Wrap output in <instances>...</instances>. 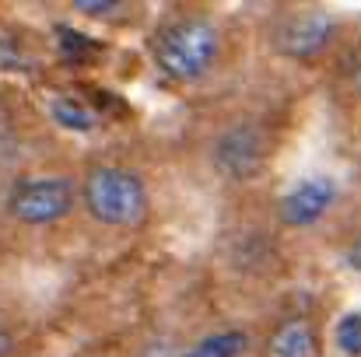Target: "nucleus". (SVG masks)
<instances>
[{"mask_svg":"<svg viewBox=\"0 0 361 357\" xmlns=\"http://www.w3.org/2000/svg\"><path fill=\"white\" fill-rule=\"evenodd\" d=\"M151 60L172 84H197L225 60V25L211 11H172L151 32Z\"/></svg>","mask_w":361,"mask_h":357,"instance_id":"obj_1","label":"nucleus"},{"mask_svg":"<svg viewBox=\"0 0 361 357\" xmlns=\"http://www.w3.org/2000/svg\"><path fill=\"white\" fill-rule=\"evenodd\" d=\"M78 200L85 203L92 221L113 232H140L151 218V189L144 175L120 161L88 165L78 186Z\"/></svg>","mask_w":361,"mask_h":357,"instance_id":"obj_2","label":"nucleus"},{"mask_svg":"<svg viewBox=\"0 0 361 357\" xmlns=\"http://www.w3.org/2000/svg\"><path fill=\"white\" fill-rule=\"evenodd\" d=\"M207 158L218 179L245 186V182H256L270 168L274 137L259 119H232L211 137Z\"/></svg>","mask_w":361,"mask_h":357,"instance_id":"obj_3","label":"nucleus"},{"mask_svg":"<svg viewBox=\"0 0 361 357\" xmlns=\"http://www.w3.org/2000/svg\"><path fill=\"white\" fill-rule=\"evenodd\" d=\"M337 35H341V21L323 7L281 11L267 28L270 49L284 60H295V63H316L319 56H326L334 49Z\"/></svg>","mask_w":361,"mask_h":357,"instance_id":"obj_4","label":"nucleus"},{"mask_svg":"<svg viewBox=\"0 0 361 357\" xmlns=\"http://www.w3.org/2000/svg\"><path fill=\"white\" fill-rule=\"evenodd\" d=\"M78 186L67 175H32L7 193V214L25 228H53L78 207Z\"/></svg>","mask_w":361,"mask_h":357,"instance_id":"obj_5","label":"nucleus"},{"mask_svg":"<svg viewBox=\"0 0 361 357\" xmlns=\"http://www.w3.org/2000/svg\"><path fill=\"white\" fill-rule=\"evenodd\" d=\"M337 200H341V182L330 172H309L281 193L277 221H281V228H291V232L316 228L319 221H326L334 214Z\"/></svg>","mask_w":361,"mask_h":357,"instance_id":"obj_6","label":"nucleus"},{"mask_svg":"<svg viewBox=\"0 0 361 357\" xmlns=\"http://www.w3.org/2000/svg\"><path fill=\"white\" fill-rule=\"evenodd\" d=\"M259 357H323L319 322L305 312H291L277 319L259 344Z\"/></svg>","mask_w":361,"mask_h":357,"instance_id":"obj_7","label":"nucleus"},{"mask_svg":"<svg viewBox=\"0 0 361 357\" xmlns=\"http://www.w3.org/2000/svg\"><path fill=\"white\" fill-rule=\"evenodd\" d=\"M252 347V337L249 330L239 326H228V330H214V333H204L200 340H193L179 357H245Z\"/></svg>","mask_w":361,"mask_h":357,"instance_id":"obj_8","label":"nucleus"},{"mask_svg":"<svg viewBox=\"0 0 361 357\" xmlns=\"http://www.w3.org/2000/svg\"><path fill=\"white\" fill-rule=\"evenodd\" d=\"M334 344L344 357H361V312H344L337 319Z\"/></svg>","mask_w":361,"mask_h":357,"instance_id":"obj_9","label":"nucleus"},{"mask_svg":"<svg viewBox=\"0 0 361 357\" xmlns=\"http://www.w3.org/2000/svg\"><path fill=\"white\" fill-rule=\"evenodd\" d=\"M18 144H21V133H18V119L11 113V106L0 99V165L11 161L18 154Z\"/></svg>","mask_w":361,"mask_h":357,"instance_id":"obj_10","label":"nucleus"},{"mask_svg":"<svg viewBox=\"0 0 361 357\" xmlns=\"http://www.w3.org/2000/svg\"><path fill=\"white\" fill-rule=\"evenodd\" d=\"M344 81H348L351 95L361 99V39L351 46V53H348V60H344Z\"/></svg>","mask_w":361,"mask_h":357,"instance_id":"obj_11","label":"nucleus"},{"mask_svg":"<svg viewBox=\"0 0 361 357\" xmlns=\"http://www.w3.org/2000/svg\"><path fill=\"white\" fill-rule=\"evenodd\" d=\"M78 11H81V14L109 18V14H116V11H120V4H113V0H81V4H78Z\"/></svg>","mask_w":361,"mask_h":357,"instance_id":"obj_12","label":"nucleus"},{"mask_svg":"<svg viewBox=\"0 0 361 357\" xmlns=\"http://www.w3.org/2000/svg\"><path fill=\"white\" fill-rule=\"evenodd\" d=\"M344 263H348L355 273H361V232L348 242V249H344Z\"/></svg>","mask_w":361,"mask_h":357,"instance_id":"obj_13","label":"nucleus"},{"mask_svg":"<svg viewBox=\"0 0 361 357\" xmlns=\"http://www.w3.org/2000/svg\"><path fill=\"white\" fill-rule=\"evenodd\" d=\"M14 354V333L7 330V322L0 319V357H11Z\"/></svg>","mask_w":361,"mask_h":357,"instance_id":"obj_14","label":"nucleus"}]
</instances>
